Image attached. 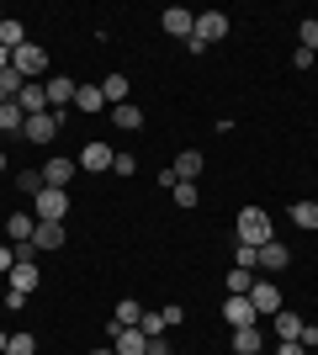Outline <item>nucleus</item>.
I'll return each instance as SVG.
<instances>
[{
	"instance_id": "1",
	"label": "nucleus",
	"mask_w": 318,
	"mask_h": 355,
	"mask_svg": "<svg viewBox=\"0 0 318 355\" xmlns=\"http://www.w3.org/2000/svg\"><path fill=\"white\" fill-rule=\"evenodd\" d=\"M239 244H249V250L271 244V212L265 207H244L239 212Z\"/></svg>"
},
{
	"instance_id": "2",
	"label": "nucleus",
	"mask_w": 318,
	"mask_h": 355,
	"mask_svg": "<svg viewBox=\"0 0 318 355\" xmlns=\"http://www.w3.org/2000/svg\"><path fill=\"white\" fill-rule=\"evenodd\" d=\"M223 37H228V16H223V11H202V16H197V32L186 37V48H191V53H202L207 43H223Z\"/></svg>"
},
{
	"instance_id": "3",
	"label": "nucleus",
	"mask_w": 318,
	"mask_h": 355,
	"mask_svg": "<svg viewBox=\"0 0 318 355\" xmlns=\"http://www.w3.org/2000/svg\"><path fill=\"white\" fill-rule=\"evenodd\" d=\"M11 69L21 74V80H43V74H48V53H43V48H37V43L27 37V43H21V48L11 53Z\"/></svg>"
},
{
	"instance_id": "4",
	"label": "nucleus",
	"mask_w": 318,
	"mask_h": 355,
	"mask_svg": "<svg viewBox=\"0 0 318 355\" xmlns=\"http://www.w3.org/2000/svg\"><path fill=\"white\" fill-rule=\"evenodd\" d=\"M32 207H37V223H64V212H69V191L43 186V191L32 196Z\"/></svg>"
},
{
	"instance_id": "5",
	"label": "nucleus",
	"mask_w": 318,
	"mask_h": 355,
	"mask_svg": "<svg viewBox=\"0 0 318 355\" xmlns=\"http://www.w3.org/2000/svg\"><path fill=\"white\" fill-rule=\"evenodd\" d=\"M21 138H27V144H53V138H59V112H43V117H27Z\"/></svg>"
},
{
	"instance_id": "6",
	"label": "nucleus",
	"mask_w": 318,
	"mask_h": 355,
	"mask_svg": "<svg viewBox=\"0 0 318 355\" xmlns=\"http://www.w3.org/2000/svg\"><path fill=\"white\" fill-rule=\"evenodd\" d=\"M16 106H21L27 117H43V112H53V106H48V90H43V80H27V85H21V96H16Z\"/></svg>"
},
{
	"instance_id": "7",
	"label": "nucleus",
	"mask_w": 318,
	"mask_h": 355,
	"mask_svg": "<svg viewBox=\"0 0 318 355\" xmlns=\"http://www.w3.org/2000/svg\"><path fill=\"white\" fill-rule=\"evenodd\" d=\"M112 334H117V345H112L117 355H149V334H143V329H117L112 324Z\"/></svg>"
},
{
	"instance_id": "8",
	"label": "nucleus",
	"mask_w": 318,
	"mask_h": 355,
	"mask_svg": "<svg viewBox=\"0 0 318 355\" xmlns=\"http://www.w3.org/2000/svg\"><path fill=\"white\" fill-rule=\"evenodd\" d=\"M223 318H228L233 329H249L260 313H255V302H249V297H228V302H223Z\"/></svg>"
},
{
	"instance_id": "9",
	"label": "nucleus",
	"mask_w": 318,
	"mask_h": 355,
	"mask_svg": "<svg viewBox=\"0 0 318 355\" xmlns=\"http://www.w3.org/2000/svg\"><path fill=\"white\" fill-rule=\"evenodd\" d=\"M159 21H165V32H170V37H191V32H197V16L186 11V6H170V11L159 16Z\"/></svg>"
},
{
	"instance_id": "10",
	"label": "nucleus",
	"mask_w": 318,
	"mask_h": 355,
	"mask_svg": "<svg viewBox=\"0 0 318 355\" xmlns=\"http://www.w3.org/2000/svg\"><path fill=\"white\" fill-rule=\"evenodd\" d=\"M112 144H85V154H80V170H91V175H101V170H112Z\"/></svg>"
},
{
	"instance_id": "11",
	"label": "nucleus",
	"mask_w": 318,
	"mask_h": 355,
	"mask_svg": "<svg viewBox=\"0 0 318 355\" xmlns=\"http://www.w3.org/2000/svg\"><path fill=\"white\" fill-rule=\"evenodd\" d=\"M6 282H11V292H37V266H32V260H16L11 270H6Z\"/></svg>"
},
{
	"instance_id": "12",
	"label": "nucleus",
	"mask_w": 318,
	"mask_h": 355,
	"mask_svg": "<svg viewBox=\"0 0 318 355\" xmlns=\"http://www.w3.org/2000/svg\"><path fill=\"white\" fill-rule=\"evenodd\" d=\"M32 250H64V223H37L32 228Z\"/></svg>"
},
{
	"instance_id": "13",
	"label": "nucleus",
	"mask_w": 318,
	"mask_h": 355,
	"mask_svg": "<svg viewBox=\"0 0 318 355\" xmlns=\"http://www.w3.org/2000/svg\"><path fill=\"white\" fill-rule=\"evenodd\" d=\"M249 302H255V313H281V292H276L271 282H255V286H249Z\"/></svg>"
},
{
	"instance_id": "14",
	"label": "nucleus",
	"mask_w": 318,
	"mask_h": 355,
	"mask_svg": "<svg viewBox=\"0 0 318 355\" xmlns=\"http://www.w3.org/2000/svg\"><path fill=\"white\" fill-rule=\"evenodd\" d=\"M69 180H75V159H48L43 164V186H69Z\"/></svg>"
},
{
	"instance_id": "15",
	"label": "nucleus",
	"mask_w": 318,
	"mask_h": 355,
	"mask_svg": "<svg viewBox=\"0 0 318 355\" xmlns=\"http://www.w3.org/2000/svg\"><path fill=\"white\" fill-rule=\"evenodd\" d=\"M43 90H48V106H53V112L75 101V80H64V74H53V80H48Z\"/></svg>"
},
{
	"instance_id": "16",
	"label": "nucleus",
	"mask_w": 318,
	"mask_h": 355,
	"mask_svg": "<svg viewBox=\"0 0 318 355\" xmlns=\"http://www.w3.org/2000/svg\"><path fill=\"white\" fill-rule=\"evenodd\" d=\"M271 318H276V340H303V318H297V313H287V308H281V313H271Z\"/></svg>"
},
{
	"instance_id": "17",
	"label": "nucleus",
	"mask_w": 318,
	"mask_h": 355,
	"mask_svg": "<svg viewBox=\"0 0 318 355\" xmlns=\"http://www.w3.org/2000/svg\"><path fill=\"white\" fill-rule=\"evenodd\" d=\"M112 122H117L122 133H138V128H143V112H138L133 101H122V106H112Z\"/></svg>"
},
{
	"instance_id": "18",
	"label": "nucleus",
	"mask_w": 318,
	"mask_h": 355,
	"mask_svg": "<svg viewBox=\"0 0 318 355\" xmlns=\"http://www.w3.org/2000/svg\"><path fill=\"white\" fill-rule=\"evenodd\" d=\"M170 170H175V180H202V154H197V148H186Z\"/></svg>"
},
{
	"instance_id": "19",
	"label": "nucleus",
	"mask_w": 318,
	"mask_h": 355,
	"mask_svg": "<svg viewBox=\"0 0 318 355\" xmlns=\"http://www.w3.org/2000/svg\"><path fill=\"white\" fill-rule=\"evenodd\" d=\"M32 228H37V223H32L27 212H16V218H6V239H11V244H32Z\"/></svg>"
},
{
	"instance_id": "20",
	"label": "nucleus",
	"mask_w": 318,
	"mask_h": 355,
	"mask_svg": "<svg viewBox=\"0 0 318 355\" xmlns=\"http://www.w3.org/2000/svg\"><path fill=\"white\" fill-rule=\"evenodd\" d=\"M260 345H265V340H260L255 324H249V329H233V355H260Z\"/></svg>"
},
{
	"instance_id": "21",
	"label": "nucleus",
	"mask_w": 318,
	"mask_h": 355,
	"mask_svg": "<svg viewBox=\"0 0 318 355\" xmlns=\"http://www.w3.org/2000/svg\"><path fill=\"white\" fill-rule=\"evenodd\" d=\"M21 43H27V27L6 16V21H0V48H6V53H16V48H21Z\"/></svg>"
},
{
	"instance_id": "22",
	"label": "nucleus",
	"mask_w": 318,
	"mask_h": 355,
	"mask_svg": "<svg viewBox=\"0 0 318 355\" xmlns=\"http://www.w3.org/2000/svg\"><path fill=\"white\" fill-rule=\"evenodd\" d=\"M260 270H287V244H260Z\"/></svg>"
},
{
	"instance_id": "23",
	"label": "nucleus",
	"mask_w": 318,
	"mask_h": 355,
	"mask_svg": "<svg viewBox=\"0 0 318 355\" xmlns=\"http://www.w3.org/2000/svg\"><path fill=\"white\" fill-rule=\"evenodd\" d=\"M101 96H106V106H122V101H127V74H106Z\"/></svg>"
},
{
	"instance_id": "24",
	"label": "nucleus",
	"mask_w": 318,
	"mask_h": 355,
	"mask_svg": "<svg viewBox=\"0 0 318 355\" xmlns=\"http://www.w3.org/2000/svg\"><path fill=\"white\" fill-rule=\"evenodd\" d=\"M21 128H27V112H21L16 101H6L0 106V133H21Z\"/></svg>"
},
{
	"instance_id": "25",
	"label": "nucleus",
	"mask_w": 318,
	"mask_h": 355,
	"mask_svg": "<svg viewBox=\"0 0 318 355\" xmlns=\"http://www.w3.org/2000/svg\"><path fill=\"white\" fill-rule=\"evenodd\" d=\"M75 106H80V112H101V106H106L101 85H75Z\"/></svg>"
},
{
	"instance_id": "26",
	"label": "nucleus",
	"mask_w": 318,
	"mask_h": 355,
	"mask_svg": "<svg viewBox=\"0 0 318 355\" xmlns=\"http://www.w3.org/2000/svg\"><path fill=\"white\" fill-rule=\"evenodd\" d=\"M138 318H143V308H138L133 297H122V302H117V318H112V324H117V329H138Z\"/></svg>"
},
{
	"instance_id": "27",
	"label": "nucleus",
	"mask_w": 318,
	"mask_h": 355,
	"mask_svg": "<svg viewBox=\"0 0 318 355\" xmlns=\"http://www.w3.org/2000/svg\"><path fill=\"white\" fill-rule=\"evenodd\" d=\"M249 286H255V270H228V297H249Z\"/></svg>"
},
{
	"instance_id": "28",
	"label": "nucleus",
	"mask_w": 318,
	"mask_h": 355,
	"mask_svg": "<svg viewBox=\"0 0 318 355\" xmlns=\"http://www.w3.org/2000/svg\"><path fill=\"white\" fill-rule=\"evenodd\" d=\"M138 329H143V334H149V340H165V329H170V318H165V313H143V318H138Z\"/></svg>"
},
{
	"instance_id": "29",
	"label": "nucleus",
	"mask_w": 318,
	"mask_h": 355,
	"mask_svg": "<svg viewBox=\"0 0 318 355\" xmlns=\"http://www.w3.org/2000/svg\"><path fill=\"white\" fill-rule=\"evenodd\" d=\"M292 223H297V228H318V202H297V207H292Z\"/></svg>"
},
{
	"instance_id": "30",
	"label": "nucleus",
	"mask_w": 318,
	"mask_h": 355,
	"mask_svg": "<svg viewBox=\"0 0 318 355\" xmlns=\"http://www.w3.org/2000/svg\"><path fill=\"white\" fill-rule=\"evenodd\" d=\"M21 85H27V80H21L16 69H0V96H6V101H16V96H21Z\"/></svg>"
},
{
	"instance_id": "31",
	"label": "nucleus",
	"mask_w": 318,
	"mask_h": 355,
	"mask_svg": "<svg viewBox=\"0 0 318 355\" xmlns=\"http://www.w3.org/2000/svg\"><path fill=\"white\" fill-rule=\"evenodd\" d=\"M297 37H303V43H297V48H308V53H318V16H308L303 27H297Z\"/></svg>"
},
{
	"instance_id": "32",
	"label": "nucleus",
	"mask_w": 318,
	"mask_h": 355,
	"mask_svg": "<svg viewBox=\"0 0 318 355\" xmlns=\"http://www.w3.org/2000/svg\"><path fill=\"white\" fill-rule=\"evenodd\" d=\"M197 202H202L197 180H181V186H175V207H197Z\"/></svg>"
},
{
	"instance_id": "33",
	"label": "nucleus",
	"mask_w": 318,
	"mask_h": 355,
	"mask_svg": "<svg viewBox=\"0 0 318 355\" xmlns=\"http://www.w3.org/2000/svg\"><path fill=\"white\" fill-rule=\"evenodd\" d=\"M6 355H37V340H32V334H11Z\"/></svg>"
},
{
	"instance_id": "34",
	"label": "nucleus",
	"mask_w": 318,
	"mask_h": 355,
	"mask_svg": "<svg viewBox=\"0 0 318 355\" xmlns=\"http://www.w3.org/2000/svg\"><path fill=\"white\" fill-rule=\"evenodd\" d=\"M16 186H21V191H43V170H21V175H16Z\"/></svg>"
},
{
	"instance_id": "35",
	"label": "nucleus",
	"mask_w": 318,
	"mask_h": 355,
	"mask_svg": "<svg viewBox=\"0 0 318 355\" xmlns=\"http://www.w3.org/2000/svg\"><path fill=\"white\" fill-rule=\"evenodd\" d=\"M239 270H260V250H249V244H239Z\"/></svg>"
},
{
	"instance_id": "36",
	"label": "nucleus",
	"mask_w": 318,
	"mask_h": 355,
	"mask_svg": "<svg viewBox=\"0 0 318 355\" xmlns=\"http://www.w3.org/2000/svg\"><path fill=\"white\" fill-rule=\"evenodd\" d=\"M112 170H117V175H133L138 159H133V154H117V159H112Z\"/></svg>"
},
{
	"instance_id": "37",
	"label": "nucleus",
	"mask_w": 318,
	"mask_h": 355,
	"mask_svg": "<svg viewBox=\"0 0 318 355\" xmlns=\"http://www.w3.org/2000/svg\"><path fill=\"white\" fill-rule=\"evenodd\" d=\"M276 355H308V345L303 340H281V345H276Z\"/></svg>"
},
{
	"instance_id": "38",
	"label": "nucleus",
	"mask_w": 318,
	"mask_h": 355,
	"mask_svg": "<svg viewBox=\"0 0 318 355\" xmlns=\"http://www.w3.org/2000/svg\"><path fill=\"white\" fill-rule=\"evenodd\" d=\"M11 266H16V244H0V276H6Z\"/></svg>"
},
{
	"instance_id": "39",
	"label": "nucleus",
	"mask_w": 318,
	"mask_h": 355,
	"mask_svg": "<svg viewBox=\"0 0 318 355\" xmlns=\"http://www.w3.org/2000/svg\"><path fill=\"white\" fill-rule=\"evenodd\" d=\"M292 64H297V69H313V64H318V53H308V48H297V53H292Z\"/></svg>"
},
{
	"instance_id": "40",
	"label": "nucleus",
	"mask_w": 318,
	"mask_h": 355,
	"mask_svg": "<svg viewBox=\"0 0 318 355\" xmlns=\"http://www.w3.org/2000/svg\"><path fill=\"white\" fill-rule=\"evenodd\" d=\"M149 355H170V345L165 340H149Z\"/></svg>"
},
{
	"instance_id": "41",
	"label": "nucleus",
	"mask_w": 318,
	"mask_h": 355,
	"mask_svg": "<svg viewBox=\"0 0 318 355\" xmlns=\"http://www.w3.org/2000/svg\"><path fill=\"white\" fill-rule=\"evenodd\" d=\"M0 69H11V53H6V48H0Z\"/></svg>"
},
{
	"instance_id": "42",
	"label": "nucleus",
	"mask_w": 318,
	"mask_h": 355,
	"mask_svg": "<svg viewBox=\"0 0 318 355\" xmlns=\"http://www.w3.org/2000/svg\"><path fill=\"white\" fill-rule=\"evenodd\" d=\"M6 345H11V334H6V329H0V355H6Z\"/></svg>"
},
{
	"instance_id": "43",
	"label": "nucleus",
	"mask_w": 318,
	"mask_h": 355,
	"mask_svg": "<svg viewBox=\"0 0 318 355\" xmlns=\"http://www.w3.org/2000/svg\"><path fill=\"white\" fill-rule=\"evenodd\" d=\"M91 355H117V350H91Z\"/></svg>"
},
{
	"instance_id": "44",
	"label": "nucleus",
	"mask_w": 318,
	"mask_h": 355,
	"mask_svg": "<svg viewBox=\"0 0 318 355\" xmlns=\"http://www.w3.org/2000/svg\"><path fill=\"white\" fill-rule=\"evenodd\" d=\"M0 244H6V223H0Z\"/></svg>"
},
{
	"instance_id": "45",
	"label": "nucleus",
	"mask_w": 318,
	"mask_h": 355,
	"mask_svg": "<svg viewBox=\"0 0 318 355\" xmlns=\"http://www.w3.org/2000/svg\"><path fill=\"white\" fill-rule=\"evenodd\" d=\"M0 170H6V154H0Z\"/></svg>"
},
{
	"instance_id": "46",
	"label": "nucleus",
	"mask_w": 318,
	"mask_h": 355,
	"mask_svg": "<svg viewBox=\"0 0 318 355\" xmlns=\"http://www.w3.org/2000/svg\"><path fill=\"white\" fill-rule=\"evenodd\" d=\"M0 21H6V11H0Z\"/></svg>"
}]
</instances>
